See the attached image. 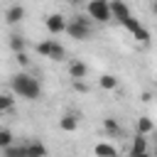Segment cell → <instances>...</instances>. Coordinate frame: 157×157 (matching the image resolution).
<instances>
[{"label": "cell", "instance_id": "obj_5", "mask_svg": "<svg viewBox=\"0 0 157 157\" xmlns=\"http://www.w3.org/2000/svg\"><path fill=\"white\" fill-rule=\"evenodd\" d=\"M44 25H47L49 34H61V32H66V27H69V20H66L64 15H59V12H52V15L44 20Z\"/></svg>", "mask_w": 157, "mask_h": 157}, {"label": "cell", "instance_id": "obj_21", "mask_svg": "<svg viewBox=\"0 0 157 157\" xmlns=\"http://www.w3.org/2000/svg\"><path fill=\"white\" fill-rule=\"evenodd\" d=\"M15 61H17L20 66H29V56H27V52H17V54H15Z\"/></svg>", "mask_w": 157, "mask_h": 157}, {"label": "cell", "instance_id": "obj_27", "mask_svg": "<svg viewBox=\"0 0 157 157\" xmlns=\"http://www.w3.org/2000/svg\"><path fill=\"white\" fill-rule=\"evenodd\" d=\"M152 155H155V157H157V145H155V152H152Z\"/></svg>", "mask_w": 157, "mask_h": 157}, {"label": "cell", "instance_id": "obj_2", "mask_svg": "<svg viewBox=\"0 0 157 157\" xmlns=\"http://www.w3.org/2000/svg\"><path fill=\"white\" fill-rule=\"evenodd\" d=\"M91 17L88 15H76V17H71L69 20V27H66V34L71 37V39H78V42H83V39H88L91 37Z\"/></svg>", "mask_w": 157, "mask_h": 157}, {"label": "cell", "instance_id": "obj_17", "mask_svg": "<svg viewBox=\"0 0 157 157\" xmlns=\"http://www.w3.org/2000/svg\"><path fill=\"white\" fill-rule=\"evenodd\" d=\"M135 128H137V132H142V135H147V132H152L155 130V123L150 120V118H137V123H135Z\"/></svg>", "mask_w": 157, "mask_h": 157}, {"label": "cell", "instance_id": "obj_9", "mask_svg": "<svg viewBox=\"0 0 157 157\" xmlns=\"http://www.w3.org/2000/svg\"><path fill=\"white\" fill-rule=\"evenodd\" d=\"M110 10H113V17L118 22H123L125 17H130V10H128V5L123 0H110Z\"/></svg>", "mask_w": 157, "mask_h": 157}, {"label": "cell", "instance_id": "obj_10", "mask_svg": "<svg viewBox=\"0 0 157 157\" xmlns=\"http://www.w3.org/2000/svg\"><path fill=\"white\" fill-rule=\"evenodd\" d=\"M69 76H71V78H86V76H88V66H86L83 61L74 59V61L69 64Z\"/></svg>", "mask_w": 157, "mask_h": 157}, {"label": "cell", "instance_id": "obj_6", "mask_svg": "<svg viewBox=\"0 0 157 157\" xmlns=\"http://www.w3.org/2000/svg\"><path fill=\"white\" fill-rule=\"evenodd\" d=\"M78 123H81V113L69 110V113H64V115L59 118V130H61V132H76V130H78Z\"/></svg>", "mask_w": 157, "mask_h": 157}, {"label": "cell", "instance_id": "obj_26", "mask_svg": "<svg viewBox=\"0 0 157 157\" xmlns=\"http://www.w3.org/2000/svg\"><path fill=\"white\" fill-rule=\"evenodd\" d=\"M152 12H155V15H157V0H155V2H152Z\"/></svg>", "mask_w": 157, "mask_h": 157}, {"label": "cell", "instance_id": "obj_20", "mask_svg": "<svg viewBox=\"0 0 157 157\" xmlns=\"http://www.w3.org/2000/svg\"><path fill=\"white\" fill-rule=\"evenodd\" d=\"M10 145H12V132L7 128H2L0 130V147H10Z\"/></svg>", "mask_w": 157, "mask_h": 157}, {"label": "cell", "instance_id": "obj_24", "mask_svg": "<svg viewBox=\"0 0 157 157\" xmlns=\"http://www.w3.org/2000/svg\"><path fill=\"white\" fill-rule=\"evenodd\" d=\"M66 2H69V5H74V7H78V5H83L86 0H66Z\"/></svg>", "mask_w": 157, "mask_h": 157}, {"label": "cell", "instance_id": "obj_25", "mask_svg": "<svg viewBox=\"0 0 157 157\" xmlns=\"http://www.w3.org/2000/svg\"><path fill=\"white\" fill-rule=\"evenodd\" d=\"M142 101H145V103H147V101H152V93H150V91H145V93H142Z\"/></svg>", "mask_w": 157, "mask_h": 157}, {"label": "cell", "instance_id": "obj_19", "mask_svg": "<svg viewBox=\"0 0 157 157\" xmlns=\"http://www.w3.org/2000/svg\"><path fill=\"white\" fill-rule=\"evenodd\" d=\"M12 103H15V98H12V93H10V91H5V93L0 96V113H10V108H12Z\"/></svg>", "mask_w": 157, "mask_h": 157}, {"label": "cell", "instance_id": "obj_14", "mask_svg": "<svg viewBox=\"0 0 157 157\" xmlns=\"http://www.w3.org/2000/svg\"><path fill=\"white\" fill-rule=\"evenodd\" d=\"M93 155L96 157H118V150L113 145H108V142H98L93 147Z\"/></svg>", "mask_w": 157, "mask_h": 157}, {"label": "cell", "instance_id": "obj_15", "mask_svg": "<svg viewBox=\"0 0 157 157\" xmlns=\"http://www.w3.org/2000/svg\"><path fill=\"white\" fill-rule=\"evenodd\" d=\"M54 47H56V42H52V39H47V42H39V44H37V54H42V56L52 59V54H54Z\"/></svg>", "mask_w": 157, "mask_h": 157}, {"label": "cell", "instance_id": "obj_3", "mask_svg": "<svg viewBox=\"0 0 157 157\" xmlns=\"http://www.w3.org/2000/svg\"><path fill=\"white\" fill-rule=\"evenodd\" d=\"M86 15L93 20V22H110L113 20V10H110V0H88L86 2Z\"/></svg>", "mask_w": 157, "mask_h": 157}, {"label": "cell", "instance_id": "obj_18", "mask_svg": "<svg viewBox=\"0 0 157 157\" xmlns=\"http://www.w3.org/2000/svg\"><path fill=\"white\" fill-rule=\"evenodd\" d=\"M130 152H147V137L142 135V132H137L135 137H132V150Z\"/></svg>", "mask_w": 157, "mask_h": 157}, {"label": "cell", "instance_id": "obj_7", "mask_svg": "<svg viewBox=\"0 0 157 157\" xmlns=\"http://www.w3.org/2000/svg\"><path fill=\"white\" fill-rule=\"evenodd\" d=\"M22 20H25V7H22V5H10L7 12H5V22H7V25H17V22H22Z\"/></svg>", "mask_w": 157, "mask_h": 157}, {"label": "cell", "instance_id": "obj_12", "mask_svg": "<svg viewBox=\"0 0 157 157\" xmlns=\"http://www.w3.org/2000/svg\"><path fill=\"white\" fill-rule=\"evenodd\" d=\"M2 157H29L27 155V142L25 145H10V147H2Z\"/></svg>", "mask_w": 157, "mask_h": 157}, {"label": "cell", "instance_id": "obj_22", "mask_svg": "<svg viewBox=\"0 0 157 157\" xmlns=\"http://www.w3.org/2000/svg\"><path fill=\"white\" fill-rule=\"evenodd\" d=\"M74 81V91H78V93H86L88 91V86L83 83V78H71Z\"/></svg>", "mask_w": 157, "mask_h": 157}, {"label": "cell", "instance_id": "obj_16", "mask_svg": "<svg viewBox=\"0 0 157 157\" xmlns=\"http://www.w3.org/2000/svg\"><path fill=\"white\" fill-rule=\"evenodd\" d=\"M25 47H27V42H25V37L22 34H10V49L17 54V52H25Z\"/></svg>", "mask_w": 157, "mask_h": 157}, {"label": "cell", "instance_id": "obj_23", "mask_svg": "<svg viewBox=\"0 0 157 157\" xmlns=\"http://www.w3.org/2000/svg\"><path fill=\"white\" fill-rule=\"evenodd\" d=\"M130 157H155V155H150V152H130Z\"/></svg>", "mask_w": 157, "mask_h": 157}, {"label": "cell", "instance_id": "obj_13", "mask_svg": "<svg viewBox=\"0 0 157 157\" xmlns=\"http://www.w3.org/2000/svg\"><path fill=\"white\" fill-rule=\"evenodd\" d=\"M27 155H29V157H47V147H44V142H39V140H29V142H27Z\"/></svg>", "mask_w": 157, "mask_h": 157}, {"label": "cell", "instance_id": "obj_11", "mask_svg": "<svg viewBox=\"0 0 157 157\" xmlns=\"http://www.w3.org/2000/svg\"><path fill=\"white\" fill-rule=\"evenodd\" d=\"M98 86H101L103 91H115L120 83H118V76H113V74H101V76H98Z\"/></svg>", "mask_w": 157, "mask_h": 157}, {"label": "cell", "instance_id": "obj_4", "mask_svg": "<svg viewBox=\"0 0 157 157\" xmlns=\"http://www.w3.org/2000/svg\"><path fill=\"white\" fill-rule=\"evenodd\" d=\"M120 25H123V27H125V29H128V32H130L135 39H140L142 44H147V42H150V32H147V29H145V27H142V25H140V22H137L132 15H130V17H125Z\"/></svg>", "mask_w": 157, "mask_h": 157}, {"label": "cell", "instance_id": "obj_8", "mask_svg": "<svg viewBox=\"0 0 157 157\" xmlns=\"http://www.w3.org/2000/svg\"><path fill=\"white\" fill-rule=\"evenodd\" d=\"M103 130H105L110 137H123V135H125V132H123V128H120V123H118L115 118H110V115H108V118H103Z\"/></svg>", "mask_w": 157, "mask_h": 157}, {"label": "cell", "instance_id": "obj_1", "mask_svg": "<svg viewBox=\"0 0 157 157\" xmlns=\"http://www.w3.org/2000/svg\"><path fill=\"white\" fill-rule=\"evenodd\" d=\"M10 88H12L15 96L27 98V101H37V98L42 96V86H39V81H37L34 76L25 74V71H20V74H15V76L10 78Z\"/></svg>", "mask_w": 157, "mask_h": 157}]
</instances>
